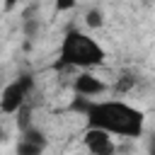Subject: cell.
<instances>
[{"mask_svg":"<svg viewBox=\"0 0 155 155\" xmlns=\"http://www.w3.org/2000/svg\"><path fill=\"white\" fill-rule=\"evenodd\" d=\"M148 153H153V155H155V133L148 138Z\"/></svg>","mask_w":155,"mask_h":155,"instance_id":"5bb4252c","label":"cell"},{"mask_svg":"<svg viewBox=\"0 0 155 155\" xmlns=\"http://www.w3.org/2000/svg\"><path fill=\"white\" fill-rule=\"evenodd\" d=\"M22 29H24V36L27 39H34L36 34H39V29H41V24H39V17H24V22H22Z\"/></svg>","mask_w":155,"mask_h":155,"instance_id":"9c48e42d","label":"cell"},{"mask_svg":"<svg viewBox=\"0 0 155 155\" xmlns=\"http://www.w3.org/2000/svg\"><path fill=\"white\" fill-rule=\"evenodd\" d=\"M17 2H22V0H5V7H7V10H12Z\"/></svg>","mask_w":155,"mask_h":155,"instance_id":"9a60e30c","label":"cell"},{"mask_svg":"<svg viewBox=\"0 0 155 155\" xmlns=\"http://www.w3.org/2000/svg\"><path fill=\"white\" fill-rule=\"evenodd\" d=\"M92 102H94V99H90V97H85V94H78V92H75V97H73V102L68 104V109H70L73 114H80V116H85Z\"/></svg>","mask_w":155,"mask_h":155,"instance_id":"8992f818","label":"cell"},{"mask_svg":"<svg viewBox=\"0 0 155 155\" xmlns=\"http://www.w3.org/2000/svg\"><path fill=\"white\" fill-rule=\"evenodd\" d=\"M85 119H87V126L104 128V131H109L114 136H124V138H138V136H143V128H145L143 111L126 102H119V99L92 102Z\"/></svg>","mask_w":155,"mask_h":155,"instance_id":"6da1fadb","label":"cell"},{"mask_svg":"<svg viewBox=\"0 0 155 155\" xmlns=\"http://www.w3.org/2000/svg\"><path fill=\"white\" fill-rule=\"evenodd\" d=\"M73 90H75L78 94H85V97H97V94H102V92L107 90V82L99 80V78L92 75V73H80V75L73 80Z\"/></svg>","mask_w":155,"mask_h":155,"instance_id":"5b68a950","label":"cell"},{"mask_svg":"<svg viewBox=\"0 0 155 155\" xmlns=\"http://www.w3.org/2000/svg\"><path fill=\"white\" fill-rule=\"evenodd\" d=\"M22 138H24V140H31V143H36V145H41V148H46V145H48V138L44 136V131L34 128V126L24 128V131H22Z\"/></svg>","mask_w":155,"mask_h":155,"instance_id":"52a82bcc","label":"cell"},{"mask_svg":"<svg viewBox=\"0 0 155 155\" xmlns=\"http://www.w3.org/2000/svg\"><path fill=\"white\" fill-rule=\"evenodd\" d=\"M85 24H87L90 29H99V27L104 24V12H102L99 7L87 10V15H85Z\"/></svg>","mask_w":155,"mask_h":155,"instance_id":"ba28073f","label":"cell"},{"mask_svg":"<svg viewBox=\"0 0 155 155\" xmlns=\"http://www.w3.org/2000/svg\"><path fill=\"white\" fill-rule=\"evenodd\" d=\"M111 133L109 131H104V128H92V126H87V133H85V148L90 150V153H94V155H111V153H116V145L111 143V138H109Z\"/></svg>","mask_w":155,"mask_h":155,"instance_id":"277c9868","label":"cell"},{"mask_svg":"<svg viewBox=\"0 0 155 155\" xmlns=\"http://www.w3.org/2000/svg\"><path fill=\"white\" fill-rule=\"evenodd\" d=\"M133 85H136V75H128V73H126V75H121V78L116 80L114 90H116V92H128Z\"/></svg>","mask_w":155,"mask_h":155,"instance_id":"7c38bea8","label":"cell"},{"mask_svg":"<svg viewBox=\"0 0 155 155\" xmlns=\"http://www.w3.org/2000/svg\"><path fill=\"white\" fill-rule=\"evenodd\" d=\"M41 150H44L41 145H36V143H31V140H24V138L17 143V153H19V155H39Z\"/></svg>","mask_w":155,"mask_h":155,"instance_id":"30bf717a","label":"cell"},{"mask_svg":"<svg viewBox=\"0 0 155 155\" xmlns=\"http://www.w3.org/2000/svg\"><path fill=\"white\" fill-rule=\"evenodd\" d=\"M5 138H7V133H5V131H2V128H0V143H2V140H5Z\"/></svg>","mask_w":155,"mask_h":155,"instance_id":"2e32d148","label":"cell"},{"mask_svg":"<svg viewBox=\"0 0 155 155\" xmlns=\"http://www.w3.org/2000/svg\"><path fill=\"white\" fill-rule=\"evenodd\" d=\"M29 126H31V111H29V107H19V111H17V128H19V133L24 128H29Z\"/></svg>","mask_w":155,"mask_h":155,"instance_id":"8fae6325","label":"cell"},{"mask_svg":"<svg viewBox=\"0 0 155 155\" xmlns=\"http://www.w3.org/2000/svg\"><path fill=\"white\" fill-rule=\"evenodd\" d=\"M34 90V78L29 73H22L17 80H12L10 85H5V90L0 92V111L5 114H17L19 107H24L27 94Z\"/></svg>","mask_w":155,"mask_h":155,"instance_id":"3957f363","label":"cell"},{"mask_svg":"<svg viewBox=\"0 0 155 155\" xmlns=\"http://www.w3.org/2000/svg\"><path fill=\"white\" fill-rule=\"evenodd\" d=\"M107 58V51L85 31L70 29L58 48V63L56 68H94L102 65Z\"/></svg>","mask_w":155,"mask_h":155,"instance_id":"7a4b0ae2","label":"cell"},{"mask_svg":"<svg viewBox=\"0 0 155 155\" xmlns=\"http://www.w3.org/2000/svg\"><path fill=\"white\" fill-rule=\"evenodd\" d=\"M75 7V0H56V10L58 12H68Z\"/></svg>","mask_w":155,"mask_h":155,"instance_id":"4fadbf2b","label":"cell"}]
</instances>
